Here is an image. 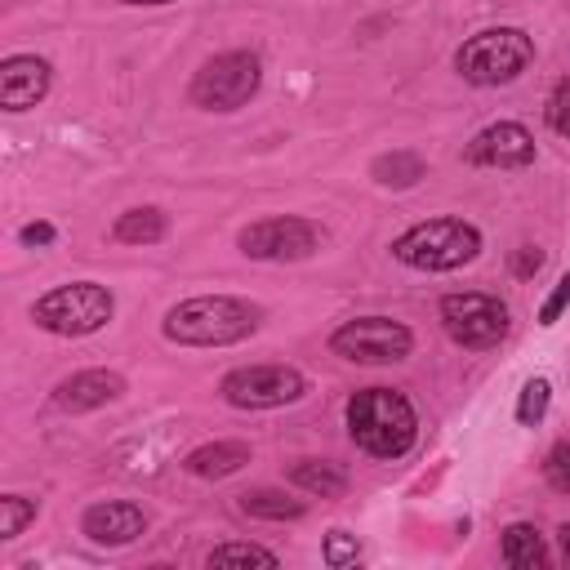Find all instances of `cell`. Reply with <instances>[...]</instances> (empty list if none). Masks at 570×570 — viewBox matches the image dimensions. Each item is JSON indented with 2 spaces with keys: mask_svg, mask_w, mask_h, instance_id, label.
<instances>
[{
  "mask_svg": "<svg viewBox=\"0 0 570 570\" xmlns=\"http://www.w3.org/2000/svg\"><path fill=\"white\" fill-rule=\"evenodd\" d=\"M142 530H147V512H142L138 503H129V499L94 503V508H85V517H80V534H85L89 543H98V548H125V543H134Z\"/></svg>",
  "mask_w": 570,
  "mask_h": 570,
  "instance_id": "cell-12",
  "label": "cell"
},
{
  "mask_svg": "<svg viewBox=\"0 0 570 570\" xmlns=\"http://www.w3.org/2000/svg\"><path fill=\"white\" fill-rule=\"evenodd\" d=\"M347 432L370 459H401L419 441V419L405 392L396 387H361L347 396Z\"/></svg>",
  "mask_w": 570,
  "mask_h": 570,
  "instance_id": "cell-2",
  "label": "cell"
},
{
  "mask_svg": "<svg viewBox=\"0 0 570 570\" xmlns=\"http://www.w3.org/2000/svg\"><path fill=\"white\" fill-rule=\"evenodd\" d=\"M552 405V383L548 379H525L521 383V396H517V423L521 428H539L543 414Z\"/></svg>",
  "mask_w": 570,
  "mask_h": 570,
  "instance_id": "cell-21",
  "label": "cell"
},
{
  "mask_svg": "<svg viewBox=\"0 0 570 570\" xmlns=\"http://www.w3.org/2000/svg\"><path fill=\"white\" fill-rule=\"evenodd\" d=\"M557 543H561V561L570 566V521H566V525L557 530Z\"/></svg>",
  "mask_w": 570,
  "mask_h": 570,
  "instance_id": "cell-30",
  "label": "cell"
},
{
  "mask_svg": "<svg viewBox=\"0 0 570 570\" xmlns=\"http://www.w3.org/2000/svg\"><path fill=\"white\" fill-rule=\"evenodd\" d=\"M321 557H325V566L343 570V566H356V561H361V543H356V534H347V530H330Z\"/></svg>",
  "mask_w": 570,
  "mask_h": 570,
  "instance_id": "cell-25",
  "label": "cell"
},
{
  "mask_svg": "<svg viewBox=\"0 0 570 570\" xmlns=\"http://www.w3.org/2000/svg\"><path fill=\"white\" fill-rule=\"evenodd\" d=\"M543 120H548L552 134L570 138V76H561V80L552 85V94H548V102H543Z\"/></svg>",
  "mask_w": 570,
  "mask_h": 570,
  "instance_id": "cell-24",
  "label": "cell"
},
{
  "mask_svg": "<svg viewBox=\"0 0 570 570\" xmlns=\"http://www.w3.org/2000/svg\"><path fill=\"white\" fill-rule=\"evenodd\" d=\"M330 352L356 365H392L414 352V334L392 316H356L330 334Z\"/></svg>",
  "mask_w": 570,
  "mask_h": 570,
  "instance_id": "cell-7",
  "label": "cell"
},
{
  "mask_svg": "<svg viewBox=\"0 0 570 570\" xmlns=\"http://www.w3.org/2000/svg\"><path fill=\"white\" fill-rule=\"evenodd\" d=\"M463 160L476 169H525L534 160V134L521 120H494L463 147Z\"/></svg>",
  "mask_w": 570,
  "mask_h": 570,
  "instance_id": "cell-11",
  "label": "cell"
},
{
  "mask_svg": "<svg viewBox=\"0 0 570 570\" xmlns=\"http://www.w3.org/2000/svg\"><path fill=\"white\" fill-rule=\"evenodd\" d=\"M534 62V40L521 27H490L476 31L472 40L459 45L454 53V71L476 85V89H494V85H512L525 67Z\"/></svg>",
  "mask_w": 570,
  "mask_h": 570,
  "instance_id": "cell-4",
  "label": "cell"
},
{
  "mask_svg": "<svg viewBox=\"0 0 570 570\" xmlns=\"http://www.w3.org/2000/svg\"><path fill=\"white\" fill-rule=\"evenodd\" d=\"M236 245L245 258H258V263H298L321 249V232L298 214H272L240 227Z\"/></svg>",
  "mask_w": 570,
  "mask_h": 570,
  "instance_id": "cell-10",
  "label": "cell"
},
{
  "mask_svg": "<svg viewBox=\"0 0 570 570\" xmlns=\"http://www.w3.org/2000/svg\"><path fill=\"white\" fill-rule=\"evenodd\" d=\"M49 80H53V71H49L45 58H36V53H9L0 62V107L4 111L36 107L49 94Z\"/></svg>",
  "mask_w": 570,
  "mask_h": 570,
  "instance_id": "cell-13",
  "label": "cell"
},
{
  "mask_svg": "<svg viewBox=\"0 0 570 570\" xmlns=\"http://www.w3.org/2000/svg\"><path fill=\"white\" fill-rule=\"evenodd\" d=\"M539 267H543V249H539V245H521V249H512V276H517V281L539 276Z\"/></svg>",
  "mask_w": 570,
  "mask_h": 570,
  "instance_id": "cell-28",
  "label": "cell"
},
{
  "mask_svg": "<svg viewBox=\"0 0 570 570\" xmlns=\"http://www.w3.org/2000/svg\"><path fill=\"white\" fill-rule=\"evenodd\" d=\"M31 521H36V499H27V494H4L0 499V539L4 543L18 539Z\"/></svg>",
  "mask_w": 570,
  "mask_h": 570,
  "instance_id": "cell-22",
  "label": "cell"
},
{
  "mask_svg": "<svg viewBox=\"0 0 570 570\" xmlns=\"http://www.w3.org/2000/svg\"><path fill=\"white\" fill-rule=\"evenodd\" d=\"M165 232H169V218H165L156 205L125 209V214L116 218V227H111V236H116L120 245H156V240H165Z\"/></svg>",
  "mask_w": 570,
  "mask_h": 570,
  "instance_id": "cell-18",
  "label": "cell"
},
{
  "mask_svg": "<svg viewBox=\"0 0 570 570\" xmlns=\"http://www.w3.org/2000/svg\"><path fill=\"white\" fill-rule=\"evenodd\" d=\"M125 4H174V0H125Z\"/></svg>",
  "mask_w": 570,
  "mask_h": 570,
  "instance_id": "cell-31",
  "label": "cell"
},
{
  "mask_svg": "<svg viewBox=\"0 0 570 570\" xmlns=\"http://www.w3.org/2000/svg\"><path fill=\"white\" fill-rule=\"evenodd\" d=\"M566 307H570V272H566V276L552 285V294L539 303V325H557Z\"/></svg>",
  "mask_w": 570,
  "mask_h": 570,
  "instance_id": "cell-27",
  "label": "cell"
},
{
  "mask_svg": "<svg viewBox=\"0 0 570 570\" xmlns=\"http://www.w3.org/2000/svg\"><path fill=\"white\" fill-rule=\"evenodd\" d=\"M428 174V165H423V156L419 151H387V156H379L374 165H370V178L379 183V187H414L419 178Z\"/></svg>",
  "mask_w": 570,
  "mask_h": 570,
  "instance_id": "cell-20",
  "label": "cell"
},
{
  "mask_svg": "<svg viewBox=\"0 0 570 570\" xmlns=\"http://www.w3.org/2000/svg\"><path fill=\"white\" fill-rule=\"evenodd\" d=\"M481 254V227L468 218H428L392 240V258L414 272H454Z\"/></svg>",
  "mask_w": 570,
  "mask_h": 570,
  "instance_id": "cell-3",
  "label": "cell"
},
{
  "mask_svg": "<svg viewBox=\"0 0 570 570\" xmlns=\"http://www.w3.org/2000/svg\"><path fill=\"white\" fill-rule=\"evenodd\" d=\"M258 80H263V62L258 53L249 49H227L218 58H209L196 76H191V89L187 98L205 111H236L245 107L254 94H258Z\"/></svg>",
  "mask_w": 570,
  "mask_h": 570,
  "instance_id": "cell-6",
  "label": "cell"
},
{
  "mask_svg": "<svg viewBox=\"0 0 570 570\" xmlns=\"http://www.w3.org/2000/svg\"><path fill=\"white\" fill-rule=\"evenodd\" d=\"M240 512L245 517H258V521H298L307 512L303 499H289L285 490H245L240 494Z\"/></svg>",
  "mask_w": 570,
  "mask_h": 570,
  "instance_id": "cell-19",
  "label": "cell"
},
{
  "mask_svg": "<svg viewBox=\"0 0 570 570\" xmlns=\"http://www.w3.org/2000/svg\"><path fill=\"white\" fill-rule=\"evenodd\" d=\"M543 476L557 494H570V441H557L543 459Z\"/></svg>",
  "mask_w": 570,
  "mask_h": 570,
  "instance_id": "cell-26",
  "label": "cell"
},
{
  "mask_svg": "<svg viewBox=\"0 0 570 570\" xmlns=\"http://www.w3.org/2000/svg\"><path fill=\"white\" fill-rule=\"evenodd\" d=\"M289 481L316 499H343L347 494V472L338 463H325V459H298L289 468Z\"/></svg>",
  "mask_w": 570,
  "mask_h": 570,
  "instance_id": "cell-17",
  "label": "cell"
},
{
  "mask_svg": "<svg viewBox=\"0 0 570 570\" xmlns=\"http://www.w3.org/2000/svg\"><path fill=\"white\" fill-rule=\"evenodd\" d=\"M111 312H116V298L98 281H67V285H58L31 303V321L49 334H62V338L98 334L111 321Z\"/></svg>",
  "mask_w": 570,
  "mask_h": 570,
  "instance_id": "cell-5",
  "label": "cell"
},
{
  "mask_svg": "<svg viewBox=\"0 0 570 570\" xmlns=\"http://www.w3.org/2000/svg\"><path fill=\"white\" fill-rule=\"evenodd\" d=\"M120 396H125V379L116 370H80L53 387V405L62 414H85V410H98Z\"/></svg>",
  "mask_w": 570,
  "mask_h": 570,
  "instance_id": "cell-14",
  "label": "cell"
},
{
  "mask_svg": "<svg viewBox=\"0 0 570 570\" xmlns=\"http://www.w3.org/2000/svg\"><path fill=\"white\" fill-rule=\"evenodd\" d=\"M441 325L459 347H494L508 334V303L481 289H463V294H445L441 298Z\"/></svg>",
  "mask_w": 570,
  "mask_h": 570,
  "instance_id": "cell-9",
  "label": "cell"
},
{
  "mask_svg": "<svg viewBox=\"0 0 570 570\" xmlns=\"http://www.w3.org/2000/svg\"><path fill=\"white\" fill-rule=\"evenodd\" d=\"M245 463H249V441H209L183 459V468L200 481H223V476L240 472Z\"/></svg>",
  "mask_w": 570,
  "mask_h": 570,
  "instance_id": "cell-15",
  "label": "cell"
},
{
  "mask_svg": "<svg viewBox=\"0 0 570 570\" xmlns=\"http://www.w3.org/2000/svg\"><path fill=\"white\" fill-rule=\"evenodd\" d=\"M307 392V379L294 365H240L218 379V396L236 410H276L294 405Z\"/></svg>",
  "mask_w": 570,
  "mask_h": 570,
  "instance_id": "cell-8",
  "label": "cell"
},
{
  "mask_svg": "<svg viewBox=\"0 0 570 570\" xmlns=\"http://www.w3.org/2000/svg\"><path fill=\"white\" fill-rule=\"evenodd\" d=\"M499 552L512 570H543L548 566V543H543L539 525H530V521H512L499 539Z\"/></svg>",
  "mask_w": 570,
  "mask_h": 570,
  "instance_id": "cell-16",
  "label": "cell"
},
{
  "mask_svg": "<svg viewBox=\"0 0 570 570\" xmlns=\"http://www.w3.org/2000/svg\"><path fill=\"white\" fill-rule=\"evenodd\" d=\"M205 566H276V552L258 548V543H218Z\"/></svg>",
  "mask_w": 570,
  "mask_h": 570,
  "instance_id": "cell-23",
  "label": "cell"
},
{
  "mask_svg": "<svg viewBox=\"0 0 570 570\" xmlns=\"http://www.w3.org/2000/svg\"><path fill=\"white\" fill-rule=\"evenodd\" d=\"M263 312L232 294H196L165 312L160 334L178 347H232L258 330Z\"/></svg>",
  "mask_w": 570,
  "mask_h": 570,
  "instance_id": "cell-1",
  "label": "cell"
},
{
  "mask_svg": "<svg viewBox=\"0 0 570 570\" xmlns=\"http://www.w3.org/2000/svg\"><path fill=\"white\" fill-rule=\"evenodd\" d=\"M53 223H45V218H36V223H27V227H18V240L27 245V249H45V245H53Z\"/></svg>",
  "mask_w": 570,
  "mask_h": 570,
  "instance_id": "cell-29",
  "label": "cell"
}]
</instances>
